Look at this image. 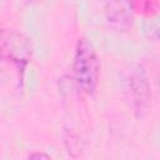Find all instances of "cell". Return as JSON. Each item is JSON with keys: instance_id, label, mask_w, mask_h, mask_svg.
Returning a JSON list of instances; mask_svg holds the SVG:
<instances>
[{"instance_id": "1", "label": "cell", "mask_w": 160, "mask_h": 160, "mask_svg": "<svg viewBox=\"0 0 160 160\" xmlns=\"http://www.w3.org/2000/svg\"><path fill=\"white\" fill-rule=\"evenodd\" d=\"M100 65L92 42L86 38H80L75 45L72 59V78L79 91L92 95L99 82Z\"/></svg>"}, {"instance_id": "2", "label": "cell", "mask_w": 160, "mask_h": 160, "mask_svg": "<svg viewBox=\"0 0 160 160\" xmlns=\"http://www.w3.org/2000/svg\"><path fill=\"white\" fill-rule=\"evenodd\" d=\"M122 89L131 111L138 118L144 116L151 104V88L146 70L141 64H131L126 69Z\"/></svg>"}, {"instance_id": "3", "label": "cell", "mask_w": 160, "mask_h": 160, "mask_svg": "<svg viewBox=\"0 0 160 160\" xmlns=\"http://www.w3.org/2000/svg\"><path fill=\"white\" fill-rule=\"evenodd\" d=\"M31 56L28 39L14 30L0 31V60L11 64L19 72L25 70Z\"/></svg>"}, {"instance_id": "4", "label": "cell", "mask_w": 160, "mask_h": 160, "mask_svg": "<svg viewBox=\"0 0 160 160\" xmlns=\"http://www.w3.org/2000/svg\"><path fill=\"white\" fill-rule=\"evenodd\" d=\"M136 12V0H104L106 22L116 31H128Z\"/></svg>"}, {"instance_id": "5", "label": "cell", "mask_w": 160, "mask_h": 160, "mask_svg": "<svg viewBox=\"0 0 160 160\" xmlns=\"http://www.w3.org/2000/svg\"><path fill=\"white\" fill-rule=\"evenodd\" d=\"M141 2H144V5L140 6L142 14H146L148 16L158 14V8H159L158 0H142Z\"/></svg>"}, {"instance_id": "6", "label": "cell", "mask_w": 160, "mask_h": 160, "mask_svg": "<svg viewBox=\"0 0 160 160\" xmlns=\"http://www.w3.org/2000/svg\"><path fill=\"white\" fill-rule=\"evenodd\" d=\"M29 158H44V159H50L49 155H45V154H31L29 155Z\"/></svg>"}]
</instances>
